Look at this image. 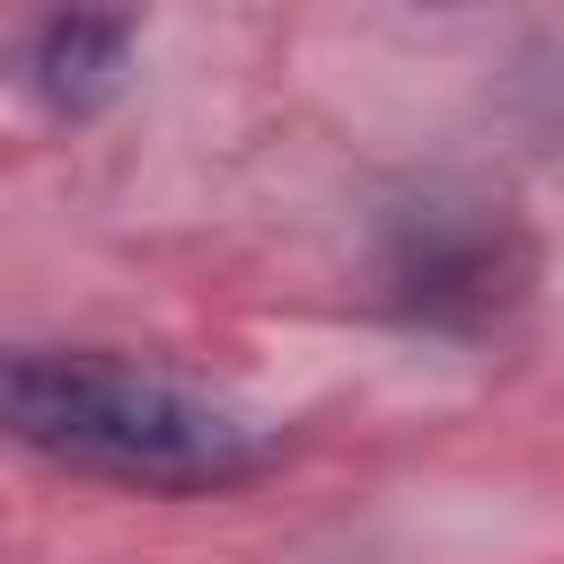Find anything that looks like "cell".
I'll return each mask as SVG.
<instances>
[{"instance_id": "obj_2", "label": "cell", "mask_w": 564, "mask_h": 564, "mask_svg": "<svg viewBox=\"0 0 564 564\" xmlns=\"http://www.w3.org/2000/svg\"><path fill=\"white\" fill-rule=\"evenodd\" d=\"M123 53H132V26L123 18H53L44 35H35V88L53 97V106H88V97H106L115 79H123Z\"/></svg>"}, {"instance_id": "obj_3", "label": "cell", "mask_w": 564, "mask_h": 564, "mask_svg": "<svg viewBox=\"0 0 564 564\" xmlns=\"http://www.w3.org/2000/svg\"><path fill=\"white\" fill-rule=\"evenodd\" d=\"M397 282H414L423 308H441L449 291L494 300V229H485V220H441V212H423L414 247L397 256Z\"/></svg>"}, {"instance_id": "obj_1", "label": "cell", "mask_w": 564, "mask_h": 564, "mask_svg": "<svg viewBox=\"0 0 564 564\" xmlns=\"http://www.w3.org/2000/svg\"><path fill=\"white\" fill-rule=\"evenodd\" d=\"M0 432L70 476H106L132 494H220L273 458L238 405L203 397L159 361L88 352V344H9Z\"/></svg>"}]
</instances>
